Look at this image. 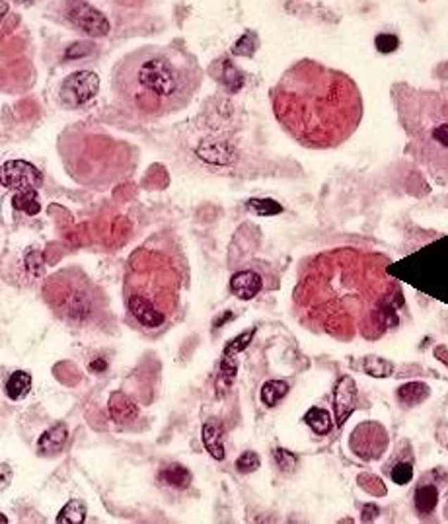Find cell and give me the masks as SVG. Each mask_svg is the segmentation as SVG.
I'll use <instances>...</instances> for the list:
<instances>
[{
    "label": "cell",
    "mask_w": 448,
    "mask_h": 524,
    "mask_svg": "<svg viewBox=\"0 0 448 524\" xmlns=\"http://www.w3.org/2000/svg\"><path fill=\"white\" fill-rule=\"evenodd\" d=\"M394 104L413 158L435 178H448V88L394 86Z\"/></svg>",
    "instance_id": "cell-4"
},
{
    "label": "cell",
    "mask_w": 448,
    "mask_h": 524,
    "mask_svg": "<svg viewBox=\"0 0 448 524\" xmlns=\"http://www.w3.org/2000/svg\"><path fill=\"white\" fill-rule=\"evenodd\" d=\"M289 394V384L282 380H269L261 386V401L267 408H275Z\"/></svg>",
    "instance_id": "cell-23"
},
{
    "label": "cell",
    "mask_w": 448,
    "mask_h": 524,
    "mask_svg": "<svg viewBox=\"0 0 448 524\" xmlns=\"http://www.w3.org/2000/svg\"><path fill=\"white\" fill-rule=\"evenodd\" d=\"M30 388H32V377L24 370H18L6 382V396L10 400H22L30 392Z\"/></svg>",
    "instance_id": "cell-21"
},
{
    "label": "cell",
    "mask_w": 448,
    "mask_h": 524,
    "mask_svg": "<svg viewBox=\"0 0 448 524\" xmlns=\"http://www.w3.org/2000/svg\"><path fill=\"white\" fill-rule=\"evenodd\" d=\"M6 483H8V466L4 464L2 466V487H6Z\"/></svg>",
    "instance_id": "cell-39"
},
{
    "label": "cell",
    "mask_w": 448,
    "mask_h": 524,
    "mask_svg": "<svg viewBox=\"0 0 448 524\" xmlns=\"http://www.w3.org/2000/svg\"><path fill=\"white\" fill-rule=\"evenodd\" d=\"M363 370L368 377L374 378H386L394 372V365L388 360L380 359V357H366L363 360Z\"/></svg>",
    "instance_id": "cell-27"
},
{
    "label": "cell",
    "mask_w": 448,
    "mask_h": 524,
    "mask_svg": "<svg viewBox=\"0 0 448 524\" xmlns=\"http://www.w3.org/2000/svg\"><path fill=\"white\" fill-rule=\"evenodd\" d=\"M203 84L191 53L170 45H147L125 55L113 68V96L139 119H160L189 106Z\"/></svg>",
    "instance_id": "cell-3"
},
{
    "label": "cell",
    "mask_w": 448,
    "mask_h": 524,
    "mask_svg": "<svg viewBox=\"0 0 448 524\" xmlns=\"http://www.w3.org/2000/svg\"><path fill=\"white\" fill-rule=\"evenodd\" d=\"M139 406L123 392H113L109 396V415L119 425H127L139 418Z\"/></svg>",
    "instance_id": "cell-13"
},
{
    "label": "cell",
    "mask_w": 448,
    "mask_h": 524,
    "mask_svg": "<svg viewBox=\"0 0 448 524\" xmlns=\"http://www.w3.org/2000/svg\"><path fill=\"white\" fill-rule=\"evenodd\" d=\"M429 396V386L425 382H406L398 388V400L404 406H417L427 400Z\"/></svg>",
    "instance_id": "cell-19"
},
{
    "label": "cell",
    "mask_w": 448,
    "mask_h": 524,
    "mask_svg": "<svg viewBox=\"0 0 448 524\" xmlns=\"http://www.w3.org/2000/svg\"><path fill=\"white\" fill-rule=\"evenodd\" d=\"M388 260L359 248H335L312 257L294 288V306L308 326L337 339L376 337L398 326V287Z\"/></svg>",
    "instance_id": "cell-1"
},
{
    "label": "cell",
    "mask_w": 448,
    "mask_h": 524,
    "mask_svg": "<svg viewBox=\"0 0 448 524\" xmlns=\"http://www.w3.org/2000/svg\"><path fill=\"white\" fill-rule=\"evenodd\" d=\"M20 2H32V0H20Z\"/></svg>",
    "instance_id": "cell-41"
},
{
    "label": "cell",
    "mask_w": 448,
    "mask_h": 524,
    "mask_svg": "<svg viewBox=\"0 0 448 524\" xmlns=\"http://www.w3.org/2000/svg\"><path fill=\"white\" fill-rule=\"evenodd\" d=\"M388 431L380 425L378 421H363L361 425L353 429V433L349 437V446L365 462H373L384 456V452L388 451Z\"/></svg>",
    "instance_id": "cell-7"
},
{
    "label": "cell",
    "mask_w": 448,
    "mask_h": 524,
    "mask_svg": "<svg viewBox=\"0 0 448 524\" xmlns=\"http://www.w3.org/2000/svg\"><path fill=\"white\" fill-rule=\"evenodd\" d=\"M86 518V507L80 499H70L61 508V513L57 516L58 524H80Z\"/></svg>",
    "instance_id": "cell-24"
},
{
    "label": "cell",
    "mask_w": 448,
    "mask_h": 524,
    "mask_svg": "<svg viewBox=\"0 0 448 524\" xmlns=\"http://www.w3.org/2000/svg\"><path fill=\"white\" fill-rule=\"evenodd\" d=\"M437 501H439L437 487L431 483H425L421 487H417V492H415V511L423 516L431 515L437 507Z\"/></svg>",
    "instance_id": "cell-18"
},
{
    "label": "cell",
    "mask_w": 448,
    "mask_h": 524,
    "mask_svg": "<svg viewBox=\"0 0 448 524\" xmlns=\"http://www.w3.org/2000/svg\"><path fill=\"white\" fill-rule=\"evenodd\" d=\"M98 90H100L98 74L90 73V71H76L63 80L61 90H58V98H61L63 106L75 109V107L86 106L90 99L96 98Z\"/></svg>",
    "instance_id": "cell-8"
},
{
    "label": "cell",
    "mask_w": 448,
    "mask_h": 524,
    "mask_svg": "<svg viewBox=\"0 0 448 524\" xmlns=\"http://www.w3.org/2000/svg\"><path fill=\"white\" fill-rule=\"evenodd\" d=\"M435 353H437V357H442V360L448 365V355H447V349H444V347H439Z\"/></svg>",
    "instance_id": "cell-40"
},
{
    "label": "cell",
    "mask_w": 448,
    "mask_h": 524,
    "mask_svg": "<svg viewBox=\"0 0 448 524\" xmlns=\"http://www.w3.org/2000/svg\"><path fill=\"white\" fill-rule=\"evenodd\" d=\"M2 183L4 188L14 191H27L39 189L43 183L42 172L30 162L24 160H8L2 166Z\"/></svg>",
    "instance_id": "cell-10"
},
{
    "label": "cell",
    "mask_w": 448,
    "mask_h": 524,
    "mask_svg": "<svg viewBox=\"0 0 448 524\" xmlns=\"http://www.w3.org/2000/svg\"><path fill=\"white\" fill-rule=\"evenodd\" d=\"M374 45L380 53H394L399 47V39L394 33H378L374 39Z\"/></svg>",
    "instance_id": "cell-34"
},
{
    "label": "cell",
    "mask_w": 448,
    "mask_h": 524,
    "mask_svg": "<svg viewBox=\"0 0 448 524\" xmlns=\"http://www.w3.org/2000/svg\"><path fill=\"white\" fill-rule=\"evenodd\" d=\"M158 480L174 489H187L191 483V472L182 464H168L158 472Z\"/></svg>",
    "instance_id": "cell-16"
},
{
    "label": "cell",
    "mask_w": 448,
    "mask_h": 524,
    "mask_svg": "<svg viewBox=\"0 0 448 524\" xmlns=\"http://www.w3.org/2000/svg\"><path fill=\"white\" fill-rule=\"evenodd\" d=\"M223 71L218 73V78H220V83L226 86V90L228 92H238L244 86V74L232 65V63H226L223 61Z\"/></svg>",
    "instance_id": "cell-26"
},
{
    "label": "cell",
    "mask_w": 448,
    "mask_h": 524,
    "mask_svg": "<svg viewBox=\"0 0 448 524\" xmlns=\"http://www.w3.org/2000/svg\"><path fill=\"white\" fill-rule=\"evenodd\" d=\"M390 475L394 483L398 485H406L413 480V466L411 462H396L390 470Z\"/></svg>",
    "instance_id": "cell-31"
},
{
    "label": "cell",
    "mask_w": 448,
    "mask_h": 524,
    "mask_svg": "<svg viewBox=\"0 0 448 524\" xmlns=\"http://www.w3.org/2000/svg\"><path fill=\"white\" fill-rule=\"evenodd\" d=\"M258 43L259 39L258 35H256V32H246L240 39L236 42L232 53L234 55H238V57H251L254 51L258 49Z\"/></svg>",
    "instance_id": "cell-29"
},
{
    "label": "cell",
    "mask_w": 448,
    "mask_h": 524,
    "mask_svg": "<svg viewBox=\"0 0 448 524\" xmlns=\"http://www.w3.org/2000/svg\"><path fill=\"white\" fill-rule=\"evenodd\" d=\"M271 106L287 135L312 150L343 145L363 117V98L353 78L312 59L282 73L271 90Z\"/></svg>",
    "instance_id": "cell-2"
},
{
    "label": "cell",
    "mask_w": 448,
    "mask_h": 524,
    "mask_svg": "<svg viewBox=\"0 0 448 524\" xmlns=\"http://www.w3.org/2000/svg\"><path fill=\"white\" fill-rule=\"evenodd\" d=\"M12 205L18 211L25 214H37L42 211L39 199H37V189H27V191H16L12 197Z\"/></svg>",
    "instance_id": "cell-22"
},
{
    "label": "cell",
    "mask_w": 448,
    "mask_h": 524,
    "mask_svg": "<svg viewBox=\"0 0 448 524\" xmlns=\"http://www.w3.org/2000/svg\"><path fill=\"white\" fill-rule=\"evenodd\" d=\"M182 275L166 254L141 248L129 260L125 277V303L147 329L162 328L180 303Z\"/></svg>",
    "instance_id": "cell-5"
},
{
    "label": "cell",
    "mask_w": 448,
    "mask_h": 524,
    "mask_svg": "<svg viewBox=\"0 0 448 524\" xmlns=\"http://www.w3.org/2000/svg\"><path fill=\"white\" fill-rule=\"evenodd\" d=\"M248 209L259 217H273L282 211V207L273 199H249Z\"/></svg>",
    "instance_id": "cell-28"
},
{
    "label": "cell",
    "mask_w": 448,
    "mask_h": 524,
    "mask_svg": "<svg viewBox=\"0 0 448 524\" xmlns=\"http://www.w3.org/2000/svg\"><path fill=\"white\" fill-rule=\"evenodd\" d=\"M67 441H68L67 425H63V423L53 425L39 437V441H37V452H39L42 456H55V454H58V452L65 449Z\"/></svg>",
    "instance_id": "cell-14"
},
{
    "label": "cell",
    "mask_w": 448,
    "mask_h": 524,
    "mask_svg": "<svg viewBox=\"0 0 448 524\" xmlns=\"http://www.w3.org/2000/svg\"><path fill=\"white\" fill-rule=\"evenodd\" d=\"M236 370H238L236 355H224L223 365H220V374L216 378V390H218V396H224V394L228 392V388L232 386L234 378H236Z\"/></svg>",
    "instance_id": "cell-20"
},
{
    "label": "cell",
    "mask_w": 448,
    "mask_h": 524,
    "mask_svg": "<svg viewBox=\"0 0 448 524\" xmlns=\"http://www.w3.org/2000/svg\"><path fill=\"white\" fill-rule=\"evenodd\" d=\"M106 367H108V360H106V359L94 360V362H90V365H88V369L94 370V372H101V370L106 369Z\"/></svg>",
    "instance_id": "cell-38"
},
{
    "label": "cell",
    "mask_w": 448,
    "mask_h": 524,
    "mask_svg": "<svg viewBox=\"0 0 448 524\" xmlns=\"http://www.w3.org/2000/svg\"><path fill=\"white\" fill-rule=\"evenodd\" d=\"M259 468V456L256 452H244L240 458L236 460V470L240 474H251Z\"/></svg>",
    "instance_id": "cell-32"
},
{
    "label": "cell",
    "mask_w": 448,
    "mask_h": 524,
    "mask_svg": "<svg viewBox=\"0 0 448 524\" xmlns=\"http://www.w3.org/2000/svg\"><path fill=\"white\" fill-rule=\"evenodd\" d=\"M304 421H306L308 427H310L316 434L330 433V429H332V418H330V413L325 410H322V408H312V410H308L306 415H304Z\"/></svg>",
    "instance_id": "cell-25"
},
{
    "label": "cell",
    "mask_w": 448,
    "mask_h": 524,
    "mask_svg": "<svg viewBox=\"0 0 448 524\" xmlns=\"http://www.w3.org/2000/svg\"><path fill=\"white\" fill-rule=\"evenodd\" d=\"M263 281L254 271H238L230 279V291L242 300H251L254 296H258Z\"/></svg>",
    "instance_id": "cell-12"
},
{
    "label": "cell",
    "mask_w": 448,
    "mask_h": 524,
    "mask_svg": "<svg viewBox=\"0 0 448 524\" xmlns=\"http://www.w3.org/2000/svg\"><path fill=\"white\" fill-rule=\"evenodd\" d=\"M43 296L51 310L73 326L94 324L106 310V298L100 287L78 267H67L53 273L43 283Z\"/></svg>",
    "instance_id": "cell-6"
},
{
    "label": "cell",
    "mask_w": 448,
    "mask_h": 524,
    "mask_svg": "<svg viewBox=\"0 0 448 524\" xmlns=\"http://www.w3.org/2000/svg\"><path fill=\"white\" fill-rule=\"evenodd\" d=\"M203 444L215 460H224L223 425L216 419H209L203 425Z\"/></svg>",
    "instance_id": "cell-15"
},
{
    "label": "cell",
    "mask_w": 448,
    "mask_h": 524,
    "mask_svg": "<svg viewBox=\"0 0 448 524\" xmlns=\"http://www.w3.org/2000/svg\"><path fill=\"white\" fill-rule=\"evenodd\" d=\"M82 47H86V43H76V45H73V47L67 51V59L82 57V55H88V53H92V49H84L82 51Z\"/></svg>",
    "instance_id": "cell-36"
},
{
    "label": "cell",
    "mask_w": 448,
    "mask_h": 524,
    "mask_svg": "<svg viewBox=\"0 0 448 524\" xmlns=\"http://www.w3.org/2000/svg\"><path fill=\"white\" fill-rule=\"evenodd\" d=\"M199 156L203 160L215 162V164H228L232 162V150L220 140H207L199 147Z\"/></svg>",
    "instance_id": "cell-17"
},
{
    "label": "cell",
    "mask_w": 448,
    "mask_h": 524,
    "mask_svg": "<svg viewBox=\"0 0 448 524\" xmlns=\"http://www.w3.org/2000/svg\"><path fill=\"white\" fill-rule=\"evenodd\" d=\"M378 507L376 505H366L365 508H363V516H361V520L363 523H371V520H374L376 516H378Z\"/></svg>",
    "instance_id": "cell-37"
},
{
    "label": "cell",
    "mask_w": 448,
    "mask_h": 524,
    "mask_svg": "<svg viewBox=\"0 0 448 524\" xmlns=\"http://www.w3.org/2000/svg\"><path fill=\"white\" fill-rule=\"evenodd\" d=\"M357 408V384L351 377H343L335 384L333 394V410H335V421L337 425H343L347 418Z\"/></svg>",
    "instance_id": "cell-11"
},
{
    "label": "cell",
    "mask_w": 448,
    "mask_h": 524,
    "mask_svg": "<svg viewBox=\"0 0 448 524\" xmlns=\"http://www.w3.org/2000/svg\"><path fill=\"white\" fill-rule=\"evenodd\" d=\"M273 458L275 462H277V466L281 468L282 472H291V470H294L297 462H299V458H297L292 452L285 451V449H277V451L273 452Z\"/></svg>",
    "instance_id": "cell-35"
},
{
    "label": "cell",
    "mask_w": 448,
    "mask_h": 524,
    "mask_svg": "<svg viewBox=\"0 0 448 524\" xmlns=\"http://www.w3.org/2000/svg\"><path fill=\"white\" fill-rule=\"evenodd\" d=\"M254 334H256V329H249V331H244V334H240V336L236 337V339H232L230 343L226 345V349H224V355H238L240 351H244V349H246V347L249 345V341H251Z\"/></svg>",
    "instance_id": "cell-33"
},
{
    "label": "cell",
    "mask_w": 448,
    "mask_h": 524,
    "mask_svg": "<svg viewBox=\"0 0 448 524\" xmlns=\"http://www.w3.org/2000/svg\"><path fill=\"white\" fill-rule=\"evenodd\" d=\"M65 18L80 32L92 37H104L109 33L108 18L84 0H68L65 6Z\"/></svg>",
    "instance_id": "cell-9"
},
{
    "label": "cell",
    "mask_w": 448,
    "mask_h": 524,
    "mask_svg": "<svg viewBox=\"0 0 448 524\" xmlns=\"http://www.w3.org/2000/svg\"><path fill=\"white\" fill-rule=\"evenodd\" d=\"M357 482L366 493H371V495H374V497H382V495H386V487H384V483L380 482V477H376V475L361 474L357 477Z\"/></svg>",
    "instance_id": "cell-30"
}]
</instances>
